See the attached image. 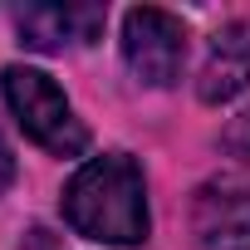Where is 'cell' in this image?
I'll use <instances>...</instances> for the list:
<instances>
[{
  "instance_id": "cell-4",
  "label": "cell",
  "mask_w": 250,
  "mask_h": 250,
  "mask_svg": "<svg viewBox=\"0 0 250 250\" xmlns=\"http://www.w3.org/2000/svg\"><path fill=\"white\" fill-rule=\"evenodd\" d=\"M196 250H250V182L216 177L191 201Z\"/></svg>"
},
{
  "instance_id": "cell-5",
  "label": "cell",
  "mask_w": 250,
  "mask_h": 250,
  "mask_svg": "<svg viewBox=\"0 0 250 250\" xmlns=\"http://www.w3.org/2000/svg\"><path fill=\"white\" fill-rule=\"evenodd\" d=\"M108 25L103 5H83V0H69V5H20L15 10V30L20 44L30 49H69V44H93Z\"/></svg>"
},
{
  "instance_id": "cell-7",
  "label": "cell",
  "mask_w": 250,
  "mask_h": 250,
  "mask_svg": "<svg viewBox=\"0 0 250 250\" xmlns=\"http://www.w3.org/2000/svg\"><path fill=\"white\" fill-rule=\"evenodd\" d=\"M221 147H226L230 157L250 162V113H240V118H230V123H226V133H221Z\"/></svg>"
},
{
  "instance_id": "cell-1",
  "label": "cell",
  "mask_w": 250,
  "mask_h": 250,
  "mask_svg": "<svg viewBox=\"0 0 250 250\" xmlns=\"http://www.w3.org/2000/svg\"><path fill=\"white\" fill-rule=\"evenodd\" d=\"M64 221L98 245H138L147 240V187L143 167L128 152L88 157L64 187Z\"/></svg>"
},
{
  "instance_id": "cell-3",
  "label": "cell",
  "mask_w": 250,
  "mask_h": 250,
  "mask_svg": "<svg viewBox=\"0 0 250 250\" xmlns=\"http://www.w3.org/2000/svg\"><path fill=\"white\" fill-rule=\"evenodd\" d=\"M123 59L128 69L152 83V88H167L182 79V64H187V25L157 5H138L123 20Z\"/></svg>"
},
{
  "instance_id": "cell-2",
  "label": "cell",
  "mask_w": 250,
  "mask_h": 250,
  "mask_svg": "<svg viewBox=\"0 0 250 250\" xmlns=\"http://www.w3.org/2000/svg\"><path fill=\"white\" fill-rule=\"evenodd\" d=\"M0 88H5V103H10V113H15V123L25 128L30 143H40L54 157H79L88 147V128L74 118L64 88L49 74L10 64L5 74H0Z\"/></svg>"
},
{
  "instance_id": "cell-6",
  "label": "cell",
  "mask_w": 250,
  "mask_h": 250,
  "mask_svg": "<svg viewBox=\"0 0 250 250\" xmlns=\"http://www.w3.org/2000/svg\"><path fill=\"white\" fill-rule=\"evenodd\" d=\"M245 88H250V25L230 20V25H221L211 35V49H206L196 93L206 103H230Z\"/></svg>"
},
{
  "instance_id": "cell-8",
  "label": "cell",
  "mask_w": 250,
  "mask_h": 250,
  "mask_svg": "<svg viewBox=\"0 0 250 250\" xmlns=\"http://www.w3.org/2000/svg\"><path fill=\"white\" fill-rule=\"evenodd\" d=\"M10 182H15V157H10V143L0 138V191H5Z\"/></svg>"
}]
</instances>
